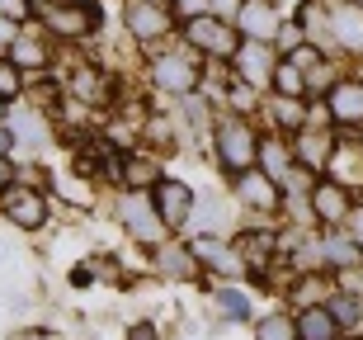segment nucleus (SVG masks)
Returning a JSON list of instances; mask_svg holds the SVG:
<instances>
[{
  "instance_id": "f257e3e1",
  "label": "nucleus",
  "mask_w": 363,
  "mask_h": 340,
  "mask_svg": "<svg viewBox=\"0 0 363 340\" xmlns=\"http://www.w3.org/2000/svg\"><path fill=\"white\" fill-rule=\"evenodd\" d=\"M217 156H222V165L227 170H250V165L259 161V137L245 128L241 119H222L217 123Z\"/></svg>"
},
{
  "instance_id": "f03ea898",
  "label": "nucleus",
  "mask_w": 363,
  "mask_h": 340,
  "mask_svg": "<svg viewBox=\"0 0 363 340\" xmlns=\"http://www.w3.org/2000/svg\"><path fill=\"white\" fill-rule=\"evenodd\" d=\"M184 33H189V43H194L199 53H208V57H236V48H241L236 33H231V24H227V19H217V14L189 19Z\"/></svg>"
},
{
  "instance_id": "7ed1b4c3",
  "label": "nucleus",
  "mask_w": 363,
  "mask_h": 340,
  "mask_svg": "<svg viewBox=\"0 0 363 340\" xmlns=\"http://www.w3.org/2000/svg\"><path fill=\"white\" fill-rule=\"evenodd\" d=\"M123 222H128V231H133L137 241H147V246H156L165 236L161 208H156V199H147V194H128V199H123Z\"/></svg>"
},
{
  "instance_id": "20e7f679",
  "label": "nucleus",
  "mask_w": 363,
  "mask_h": 340,
  "mask_svg": "<svg viewBox=\"0 0 363 340\" xmlns=\"http://www.w3.org/2000/svg\"><path fill=\"white\" fill-rule=\"evenodd\" d=\"M236 76H241L245 85H264V81H274V43H255V38H245L241 48H236Z\"/></svg>"
},
{
  "instance_id": "39448f33",
  "label": "nucleus",
  "mask_w": 363,
  "mask_h": 340,
  "mask_svg": "<svg viewBox=\"0 0 363 340\" xmlns=\"http://www.w3.org/2000/svg\"><path fill=\"white\" fill-rule=\"evenodd\" d=\"M0 208H5V218L14 222V227H24V231H38L43 218H48V204H43V194L38 190H5L0 194Z\"/></svg>"
},
{
  "instance_id": "423d86ee",
  "label": "nucleus",
  "mask_w": 363,
  "mask_h": 340,
  "mask_svg": "<svg viewBox=\"0 0 363 340\" xmlns=\"http://www.w3.org/2000/svg\"><path fill=\"white\" fill-rule=\"evenodd\" d=\"M279 24H283V14H279V5H269V0H245L241 14H236V28H241L245 38H255V43H274L279 38Z\"/></svg>"
},
{
  "instance_id": "0eeeda50",
  "label": "nucleus",
  "mask_w": 363,
  "mask_h": 340,
  "mask_svg": "<svg viewBox=\"0 0 363 340\" xmlns=\"http://www.w3.org/2000/svg\"><path fill=\"white\" fill-rule=\"evenodd\" d=\"M151 199H156V208H161L165 227H184L189 213H194V190H189V185H179V180H161Z\"/></svg>"
},
{
  "instance_id": "6e6552de",
  "label": "nucleus",
  "mask_w": 363,
  "mask_h": 340,
  "mask_svg": "<svg viewBox=\"0 0 363 340\" xmlns=\"http://www.w3.org/2000/svg\"><path fill=\"white\" fill-rule=\"evenodd\" d=\"M325 109H330L335 123H345V128H363V81H335Z\"/></svg>"
},
{
  "instance_id": "1a4fd4ad",
  "label": "nucleus",
  "mask_w": 363,
  "mask_h": 340,
  "mask_svg": "<svg viewBox=\"0 0 363 340\" xmlns=\"http://www.w3.org/2000/svg\"><path fill=\"white\" fill-rule=\"evenodd\" d=\"M330 38L340 48H350V53H363V5L335 0V10H330Z\"/></svg>"
},
{
  "instance_id": "9d476101",
  "label": "nucleus",
  "mask_w": 363,
  "mask_h": 340,
  "mask_svg": "<svg viewBox=\"0 0 363 340\" xmlns=\"http://www.w3.org/2000/svg\"><path fill=\"white\" fill-rule=\"evenodd\" d=\"M151 76H156V85L170 90V95H194V90H199V71L189 67L184 57H156V62H151Z\"/></svg>"
},
{
  "instance_id": "9b49d317",
  "label": "nucleus",
  "mask_w": 363,
  "mask_h": 340,
  "mask_svg": "<svg viewBox=\"0 0 363 340\" xmlns=\"http://www.w3.org/2000/svg\"><path fill=\"white\" fill-rule=\"evenodd\" d=\"M128 28H133V38L151 43L170 28V14H165V5H151V0H128Z\"/></svg>"
},
{
  "instance_id": "f8f14e48",
  "label": "nucleus",
  "mask_w": 363,
  "mask_h": 340,
  "mask_svg": "<svg viewBox=\"0 0 363 340\" xmlns=\"http://www.w3.org/2000/svg\"><path fill=\"white\" fill-rule=\"evenodd\" d=\"M274 185H279V180H269L259 165H250V170H241V185H236V190H241V199L250 208L274 213V208H279V190H274Z\"/></svg>"
},
{
  "instance_id": "ddd939ff",
  "label": "nucleus",
  "mask_w": 363,
  "mask_h": 340,
  "mask_svg": "<svg viewBox=\"0 0 363 340\" xmlns=\"http://www.w3.org/2000/svg\"><path fill=\"white\" fill-rule=\"evenodd\" d=\"M194 256L203 260V265H213L217 274H241L245 270V260H241V251H231V246H222L217 241V236H199V241H194Z\"/></svg>"
},
{
  "instance_id": "4468645a",
  "label": "nucleus",
  "mask_w": 363,
  "mask_h": 340,
  "mask_svg": "<svg viewBox=\"0 0 363 340\" xmlns=\"http://www.w3.org/2000/svg\"><path fill=\"white\" fill-rule=\"evenodd\" d=\"M90 24H99V5H57V10H48V28H57V33H71V38H76V33H85V28Z\"/></svg>"
},
{
  "instance_id": "2eb2a0df",
  "label": "nucleus",
  "mask_w": 363,
  "mask_h": 340,
  "mask_svg": "<svg viewBox=\"0 0 363 340\" xmlns=\"http://www.w3.org/2000/svg\"><path fill=\"white\" fill-rule=\"evenodd\" d=\"M311 208L321 222H345L350 218V190L345 185H316L311 190Z\"/></svg>"
},
{
  "instance_id": "dca6fc26",
  "label": "nucleus",
  "mask_w": 363,
  "mask_h": 340,
  "mask_svg": "<svg viewBox=\"0 0 363 340\" xmlns=\"http://www.w3.org/2000/svg\"><path fill=\"white\" fill-rule=\"evenodd\" d=\"M330 156H335V137L330 133H302L297 137V161L307 165V170H321Z\"/></svg>"
},
{
  "instance_id": "f3484780",
  "label": "nucleus",
  "mask_w": 363,
  "mask_h": 340,
  "mask_svg": "<svg viewBox=\"0 0 363 340\" xmlns=\"http://www.w3.org/2000/svg\"><path fill=\"white\" fill-rule=\"evenodd\" d=\"M335 317H330V307H307L302 312V322H297V336L302 340H335Z\"/></svg>"
},
{
  "instance_id": "a211bd4d",
  "label": "nucleus",
  "mask_w": 363,
  "mask_h": 340,
  "mask_svg": "<svg viewBox=\"0 0 363 340\" xmlns=\"http://www.w3.org/2000/svg\"><path fill=\"white\" fill-rule=\"evenodd\" d=\"M255 165L269 180H279V185H283V175L293 170V156H288V147H283V142H274V137H269V142H259V161Z\"/></svg>"
},
{
  "instance_id": "6ab92c4d",
  "label": "nucleus",
  "mask_w": 363,
  "mask_h": 340,
  "mask_svg": "<svg viewBox=\"0 0 363 340\" xmlns=\"http://www.w3.org/2000/svg\"><path fill=\"white\" fill-rule=\"evenodd\" d=\"M10 62H14V67H24V71H38L43 62H48V43H43V38H14Z\"/></svg>"
},
{
  "instance_id": "aec40b11",
  "label": "nucleus",
  "mask_w": 363,
  "mask_h": 340,
  "mask_svg": "<svg viewBox=\"0 0 363 340\" xmlns=\"http://www.w3.org/2000/svg\"><path fill=\"white\" fill-rule=\"evenodd\" d=\"M325 307H330V317H335V327H359L363 322V298L359 293H335Z\"/></svg>"
},
{
  "instance_id": "412c9836",
  "label": "nucleus",
  "mask_w": 363,
  "mask_h": 340,
  "mask_svg": "<svg viewBox=\"0 0 363 340\" xmlns=\"http://www.w3.org/2000/svg\"><path fill=\"white\" fill-rule=\"evenodd\" d=\"M10 133H14V142H24V147H43V142H48V128H43L33 114H10Z\"/></svg>"
},
{
  "instance_id": "4be33fe9",
  "label": "nucleus",
  "mask_w": 363,
  "mask_h": 340,
  "mask_svg": "<svg viewBox=\"0 0 363 340\" xmlns=\"http://www.w3.org/2000/svg\"><path fill=\"white\" fill-rule=\"evenodd\" d=\"M269 109H274V123H279V128H288V133H297V128L307 123V109H302V99H293V95H279Z\"/></svg>"
},
{
  "instance_id": "5701e85b",
  "label": "nucleus",
  "mask_w": 363,
  "mask_h": 340,
  "mask_svg": "<svg viewBox=\"0 0 363 340\" xmlns=\"http://www.w3.org/2000/svg\"><path fill=\"white\" fill-rule=\"evenodd\" d=\"M274 90H279V95L302 99V90H307V81H302V67H297V62H279V67H274Z\"/></svg>"
},
{
  "instance_id": "b1692460",
  "label": "nucleus",
  "mask_w": 363,
  "mask_h": 340,
  "mask_svg": "<svg viewBox=\"0 0 363 340\" xmlns=\"http://www.w3.org/2000/svg\"><path fill=\"white\" fill-rule=\"evenodd\" d=\"M189 218H194V222H203V227H199L203 236H213V231H222V227H227V208L217 204V199H203V204L194 208Z\"/></svg>"
},
{
  "instance_id": "393cba45",
  "label": "nucleus",
  "mask_w": 363,
  "mask_h": 340,
  "mask_svg": "<svg viewBox=\"0 0 363 340\" xmlns=\"http://www.w3.org/2000/svg\"><path fill=\"white\" fill-rule=\"evenodd\" d=\"M123 175H128V185H133V190H142V185H161V165L156 161H142V156H128V170H123Z\"/></svg>"
},
{
  "instance_id": "a878e982",
  "label": "nucleus",
  "mask_w": 363,
  "mask_h": 340,
  "mask_svg": "<svg viewBox=\"0 0 363 340\" xmlns=\"http://www.w3.org/2000/svg\"><path fill=\"white\" fill-rule=\"evenodd\" d=\"M255 336L259 340H302L297 336V322H288V317H264L255 327Z\"/></svg>"
},
{
  "instance_id": "bb28decb",
  "label": "nucleus",
  "mask_w": 363,
  "mask_h": 340,
  "mask_svg": "<svg viewBox=\"0 0 363 340\" xmlns=\"http://www.w3.org/2000/svg\"><path fill=\"white\" fill-rule=\"evenodd\" d=\"M217 307H222L231 322H245V317H250V298H245L241 288H222V293H217Z\"/></svg>"
},
{
  "instance_id": "cd10ccee",
  "label": "nucleus",
  "mask_w": 363,
  "mask_h": 340,
  "mask_svg": "<svg viewBox=\"0 0 363 340\" xmlns=\"http://www.w3.org/2000/svg\"><path fill=\"white\" fill-rule=\"evenodd\" d=\"M24 90V67H14L10 57H0V99H14Z\"/></svg>"
},
{
  "instance_id": "c85d7f7f",
  "label": "nucleus",
  "mask_w": 363,
  "mask_h": 340,
  "mask_svg": "<svg viewBox=\"0 0 363 340\" xmlns=\"http://www.w3.org/2000/svg\"><path fill=\"white\" fill-rule=\"evenodd\" d=\"M307 43V28H302V19H283L279 24V38H274V48H283V53H297Z\"/></svg>"
},
{
  "instance_id": "c756f323",
  "label": "nucleus",
  "mask_w": 363,
  "mask_h": 340,
  "mask_svg": "<svg viewBox=\"0 0 363 340\" xmlns=\"http://www.w3.org/2000/svg\"><path fill=\"white\" fill-rule=\"evenodd\" d=\"M71 90L85 99V104H94V99H104V81H99V71H76V81H71Z\"/></svg>"
},
{
  "instance_id": "7c9ffc66",
  "label": "nucleus",
  "mask_w": 363,
  "mask_h": 340,
  "mask_svg": "<svg viewBox=\"0 0 363 340\" xmlns=\"http://www.w3.org/2000/svg\"><path fill=\"white\" fill-rule=\"evenodd\" d=\"M354 256H359V246H354V241H335V236H330V241L321 246V260H330L335 270H345V265H354Z\"/></svg>"
},
{
  "instance_id": "2f4dec72",
  "label": "nucleus",
  "mask_w": 363,
  "mask_h": 340,
  "mask_svg": "<svg viewBox=\"0 0 363 340\" xmlns=\"http://www.w3.org/2000/svg\"><path fill=\"white\" fill-rule=\"evenodd\" d=\"M161 265H165V270H170V274H175V279H184V274L194 270V256H189V251H179V246H175V251H161Z\"/></svg>"
},
{
  "instance_id": "473e14b6",
  "label": "nucleus",
  "mask_w": 363,
  "mask_h": 340,
  "mask_svg": "<svg viewBox=\"0 0 363 340\" xmlns=\"http://www.w3.org/2000/svg\"><path fill=\"white\" fill-rule=\"evenodd\" d=\"M311 298H321V274H307V279L293 288V302H307L311 307Z\"/></svg>"
},
{
  "instance_id": "72a5a7b5",
  "label": "nucleus",
  "mask_w": 363,
  "mask_h": 340,
  "mask_svg": "<svg viewBox=\"0 0 363 340\" xmlns=\"http://www.w3.org/2000/svg\"><path fill=\"white\" fill-rule=\"evenodd\" d=\"M283 185H288V194H307V190H316V185H311V170H307V165H302V170H288V175H283Z\"/></svg>"
},
{
  "instance_id": "f704fd0d",
  "label": "nucleus",
  "mask_w": 363,
  "mask_h": 340,
  "mask_svg": "<svg viewBox=\"0 0 363 340\" xmlns=\"http://www.w3.org/2000/svg\"><path fill=\"white\" fill-rule=\"evenodd\" d=\"M184 19H199V14H213V0H170Z\"/></svg>"
},
{
  "instance_id": "c9c22d12",
  "label": "nucleus",
  "mask_w": 363,
  "mask_h": 340,
  "mask_svg": "<svg viewBox=\"0 0 363 340\" xmlns=\"http://www.w3.org/2000/svg\"><path fill=\"white\" fill-rule=\"evenodd\" d=\"M14 185H19V170H14V161H10V156H0V194H5V190H14Z\"/></svg>"
},
{
  "instance_id": "e433bc0d",
  "label": "nucleus",
  "mask_w": 363,
  "mask_h": 340,
  "mask_svg": "<svg viewBox=\"0 0 363 340\" xmlns=\"http://www.w3.org/2000/svg\"><path fill=\"white\" fill-rule=\"evenodd\" d=\"M28 10H33L28 0H0V14L5 19H28Z\"/></svg>"
},
{
  "instance_id": "4c0bfd02",
  "label": "nucleus",
  "mask_w": 363,
  "mask_h": 340,
  "mask_svg": "<svg viewBox=\"0 0 363 340\" xmlns=\"http://www.w3.org/2000/svg\"><path fill=\"white\" fill-rule=\"evenodd\" d=\"M340 284H345V293H359V298H363V274L359 270L345 265V270H340Z\"/></svg>"
},
{
  "instance_id": "58836bf2",
  "label": "nucleus",
  "mask_w": 363,
  "mask_h": 340,
  "mask_svg": "<svg viewBox=\"0 0 363 340\" xmlns=\"http://www.w3.org/2000/svg\"><path fill=\"white\" fill-rule=\"evenodd\" d=\"M241 5H245V0H213V14H217V19H227V14H241Z\"/></svg>"
},
{
  "instance_id": "ea45409f",
  "label": "nucleus",
  "mask_w": 363,
  "mask_h": 340,
  "mask_svg": "<svg viewBox=\"0 0 363 340\" xmlns=\"http://www.w3.org/2000/svg\"><path fill=\"white\" fill-rule=\"evenodd\" d=\"M14 38H19V33H14V19L0 14V48H14Z\"/></svg>"
},
{
  "instance_id": "a19ab883",
  "label": "nucleus",
  "mask_w": 363,
  "mask_h": 340,
  "mask_svg": "<svg viewBox=\"0 0 363 340\" xmlns=\"http://www.w3.org/2000/svg\"><path fill=\"white\" fill-rule=\"evenodd\" d=\"M128 340H156V327H151V322H137V327L128 331Z\"/></svg>"
},
{
  "instance_id": "79ce46f5",
  "label": "nucleus",
  "mask_w": 363,
  "mask_h": 340,
  "mask_svg": "<svg viewBox=\"0 0 363 340\" xmlns=\"http://www.w3.org/2000/svg\"><path fill=\"white\" fill-rule=\"evenodd\" d=\"M14 151V133H10V123H5V128H0V156H10Z\"/></svg>"
},
{
  "instance_id": "37998d69",
  "label": "nucleus",
  "mask_w": 363,
  "mask_h": 340,
  "mask_svg": "<svg viewBox=\"0 0 363 340\" xmlns=\"http://www.w3.org/2000/svg\"><path fill=\"white\" fill-rule=\"evenodd\" d=\"M354 236H359V246H363V208H359V227H354Z\"/></svg>"
},
{
  "instance_id": "c03bdc74",
  "label": "nucleus",
  "mask_w": 363,
  "mask_h": 340,
  "mask_svg": "<svg viewBox=\"0 0 363 340\" xmlns=\"http://www.w3.org/2000/svg\"><path fill=\"white\" fill-rule=\"evenodd\" d=\"M71 5H90V0H71Z\"/></svg>"
},
{
  "instance_id": "a18cd8bd",
  "label": "nucleus",
  "mask_w": 363,
  "mask_h": 340,
  "mask_svg": "<svg viewBox=\"0 0 363 340\" xmlns=\"http://www.w3.org/2000/svg\"><path fill=\"white\" fill-rule=\"evenodd\" d=\"M151 5H165V0H151Z\"/></svg>"
},
{
  "instance_id": "49530a36",
  "label": "nucleus",
  "mask_w": 363,
  "mask_h": 340,
  "mask_svg": "<svg viewBox=\"0 0 363 340\" xmlns=\"http://www.w3.org/2000/svg\"><path fill=\"white\" fill-rule=\"evenodd\" d=\"M0 260H5V246H0Z\"/></svg>"
},
{
  "instance_id": "de8ad7c7",
  "label": "nucleus",
  "mask_w": 363,
  "mask_h": 340,
  "mask_svg": "<svg viewBox=\"0 0 363 340\" xmlns=\"http://www.w3.org/2000/svg\"><path fill=\"white\" fill-rule=\"evenodd\" d=\"M0 104H5V99H0ZM0 119H5V114H0Z\"/></svg>"
},
{
  "instance_id": "09e8293b",
  "label": "nucleus",
  "mask_w": 363,
  "mask_h": 340,
  "mask_svg": "<svg viewBox=\"0 0 363 340\" xmlns=\"http://www.w3.org/2000/svg\"><path fill=\"white\" fill-rule=\"evenodd\" d=\"M297 5H307V0H297Z\"/></svg>"
},
{
  "instance_id": "8fccbe9b",
  "label": "nucleus",
  "mask_w": 363,
  "mask_h": 340,
  "mask_svg": "<svg viewBox=\"0 0 363 340\" xmlns=\"http://www.w3.org/2000/svg\"><path fill=\"white\" fill-rule=\"evenodd\" d=\"M359 5H363V0H359Z\"/></svg>"
}]
</instances>
